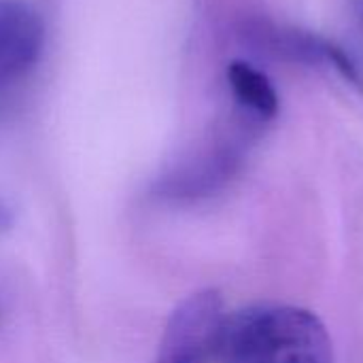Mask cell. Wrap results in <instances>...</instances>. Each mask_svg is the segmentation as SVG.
Here are the masks:
<instances>
[{"label":"cell","mask_w":363,"mask_h":363,"mask_svg":"<svg viewBox=\"0 0 363 363\" xmlns=\"http://www.w3.org/2000/svg\"><path fill=\"white\" fill-rule=\"evenodd\" d=\"M221 363H334L323 321L306 308L257 304L223 315L215 340Z\"/></svg>","instance_id":"obj_1"},{"label":"cell","mask_w":363,"mask_h":363,"mask_svg":"<svg viewBox=\"0 0 363 363\" xmlns=\"http://www.w3.org/2000/svg\"><path fill=\"white\" fill-rule=\"evenodd\" d=\"M264 128L234 111L232 123L153 183L151 196L166 204H187L217 194L238 174L249 147Z\"/></svg>","instance_id":"obj_2"},{"label":"cell","mask_w":363,"mask_h":363,"mask_svg":"<svg viewBox=\"0 0 363 363\" xmlns=\"http://www.w3.org/2000/svg\"><path fill=\"white\" fill-rule=\"evenodd\" d=\"M240 40L255 53L311 68L336 70L347 83L363 89V77L351 55L334 40L266 17H247L238 26Z\"/></svg>","instance_id":"obj_3"},{"label":"cell","mask_w":363,"mask_h":363,"mask_svg":"<svg viewBox=\"0 0 363 363\" xmlns=\"http://www.w3.org/2000/svg\"><path fill=\"white\" fill-rule=\"evenodd\" d=\"M223 315V300L215 289H202L185 298L166 321L155 363H206L213 359Z\"/></svg>","instance_id":"obj_4"},{"label":"cell","mask_w":363,"mask_h":363,"mask_svg":"<svg viewBox=\"0 0 363 363\" xmlns=\"http://www.w3.org/2000/svg\"><path fill=\"white\" fill-rule=\"evenodd\" d=\"M45 49V23L23 0H0V89L26 79Z\"/></svg>","instance_id":"obj_5"},{"label":"cell","mask_w":363,"mask_h":363,"mask_svg":"<svg viewBox=\"0 0 363 363\" xmlns=\"http://www.w3.org/2000/svg\"><path fill=\"white\" fill-rule=\"evenodd\" d=\"M234 111L268 125L279 115V94L270 79L245 60L230 62L225 70Z\"/></svg>","instance_id":"obj_6"},{"label":"cell","mask_w":363,"mask_h":363,"mask_svg":"<svg viewBox=\"0 0 363 363\" xmlns=\"http://www.w3.org/2000/svg\"><path fill=\"white\" fill-rule=\"evenodd\" d=\"M11 225H13V215H11V208H9V206H4V204L0 202V232L9 230Z\"/></svg>","instance_id":"obj_7"},{"label":"cell","mask_w":363,"mask_h":363,"mask_svg":"<svg viewBox=\"0 0 363 363\" xmlns=\"http://www.w3.org/2000/svg\"><path fill=\"white\" fill-rule=\"evenodd\" d=\"M353 4H355V11H357V15L362 17L363 21V0H353Z\"/></svg>","instance_id":"obj_8"},{"label":"cell","mask_w":363,"mask_h":363,"mask_svg":"<svg viewBox=\"0 0 363 363\" xmlns=\"http://www.w3.org/2000/svg\"><path fill=\"white\" fill-rule=\"evenodd\" d=\"M0 319H2V302H0Z\"/></svg>","instance_id":"obj_9"}]
</instances>
